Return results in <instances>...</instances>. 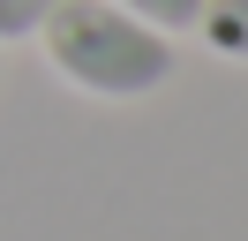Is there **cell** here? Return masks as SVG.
I'll use <instances>...</instances> for the list:
<instances>
[{"mask_svg":"<svg viewBox=\"0 0 248 241\" xmlns=\"http://www.w3.org/2000/svg\"><path fill=\"white\" fill-rule=\"evenodd\" d=\"M46 60L91 98H143L173 75V45L166 30H151L143 15L113 8V0H61L38 23Z\"/></svg>","mask_w":248,"mask_h":241,"instance_id":"obj_1","label":"cell"},{"mask_svg":"<svg viewBox=\"0 0 248 241\" xmlns=\"http://www.w3.org/2000/svg\"><path fill=\"white\" fill-rule=\"evenodd\" d=\"M196 30H203L226 60H248V0H203Z\"/></svg>","mask_w":248,"mask_h":241,"instance_id":"obj_2","label":"cell"},{"mask_svg":"<svg viewBox=\"0 0 248 241\" xmlns=\"http://www.w3.org/2000/svg\"><path fill=\"white\" fill-rule=\"evenodd\" d=\"M113 8H128V15H143L151 30H196V15H203V0H113Z\"/></svg>","mask_w":248,"mask_h":241,"instance_id":"obj_3","label":"cell"},{"mask_svg":"<svg viewBox=\"0 0 248 241\" xmlns=\"http://www.w3.org/2000/svg\"><path fill=\"white\" fill-rule=\"evenodd\" d=\"M61 8V0H0V38H38V23Z\"/></svg>","mask_w":248,"mask_h":241,"instance_id":"obj_4","label":"cell"}]
</instances>
